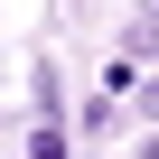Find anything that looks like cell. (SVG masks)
<instances>
[{"label": "cell", "instance_id": "1", "mask_svg": "<svg viewBox=\"0 0 159 159\" xmlns=\"http://www.w3.org/2000/svg\"><path fill=\"white\" fill-rule=\"evenodd\" d=\"M131 56H159V0H150V10L131 19Z\"/></svg>", "mask_w": 159, "mask_h": 159}, {"label": "cell", "instance_id": "2", "mask_svg": "<svg viewBox=\"0 0 159 159\" xmlns=\"http://www.w3.org/2000/svg\"><path fill=\"white\" fill-rule=\"evenodd\" d=\"M140 112H150V122H159V75H150V84H140Z\"/></svg>", "mask_w": 159, "mask_h": 159}, {"label": "cell", "instance_id": "3", "mask_svg": "<svg viewBox=\"0 0 159 159\" xmlns=\"http://www.w3.org/2000/svg\"><path fill=\"white\" fill-rule=\"evenodd\" d=\"M140 159H159V140H140Z\"/></svg>", "mask_w": 159, "mask_h": 159}]
</instances>
